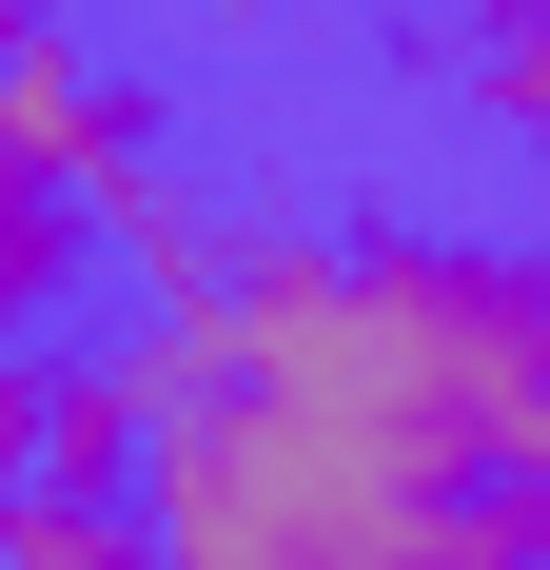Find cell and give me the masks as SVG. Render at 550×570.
I'll use <instances>...</instances> for the list:
<instances>
[{"mask_svg": "<svg viewBox=\"0 0 550 570\" xmlns=\"http://www.w3.org/2000/svg\"><path fill=\"white\" fill-rule=\"evenodd\" d=\"M452 99L492 118L511 158H550V0H472V40H452Z\"/></svg>", "mask_w": 550, "mask_h": 570, "instance_id": "5", "label": "cell"}, {"mask_svg": "<svg viewBox=\"0 0 550 570\" xmlns=\"http://www.w3.org/2000/svg\"><path fill=\"white\" fill-rule=\"evenodd\" d=\"M40 492V354H0V512Z\"/></svg>", "mask_w": 550, "mask_h": 570, "instance_id": "7", "label": "cell"}, {"mask_svg": "<svg viewBox=\"0 0 550 570\" xmlns=\"http://www.w3.org/2000/svg\"><path fill=\"white\" fill-rule=\"evenodd\" d=\"M20 40H40V0H0V59H20ZM79 256H99V217H79V197H40V177L0 158V354L79 295Z\"/></svg>", "mask_w": 550, "mask_h": 570, "instance_id": "4", "label": "cell"}, {"mask_svg": "<svg viewBox=\"0 0 550 570\" xmlns=\"http://www.w3.org/2000/svg\"><path fill=\"white\" fill-rule=\"evenodd\" d=\"M138 472H158L138 354H40V492H118V512H138Z\"/></svg>", "mask_w": 550, "mask_h": 570, "instance_id": "2", "label": "cell"}, {"mask_svg": "<svg viewBox=\"0 0 550 570\" xmlns=\"http://www.w3.org/2000/svg\"><path fill=\"white\" fill-rule=\"evenodd\" d=\"M99 256L138 276V315H217V276H236V217H217V197L158 158V177H118V197H99Z\"/></svg>", "mask_w": 550, "mask_h": 570, "instance_id": "3", "label": "cell"}, {"mask_svg": "<svg viewBox=\"0 0 550 570\" xmlns=\"http://www.w3.org/2000/svg\"><path fill=\"white\" fill-rule=\"evenodd\" d=\"M0 570H158V531L118 512V492H20L0 512Z\"/></svg>", "mask_w": 550, "mask_h": 570, "instance_id": "6", "label": "cell"}, {"mask_svg": "<svg viewBox=\"0 0 550 570\" xmlns=\"http://www.w3.org/2000/svg\"><path fill=\"white\" fill-rule=\"evenodd\" d=\"M0 158L40 177V197H79V217H99L118 177H158V118H138V79H118V59H79L40 20V40L0 59Z\"/></svg>", "mask_w": 550, "mask_h": 570, "instance_id": "1", "label": "cell"}]
</instances>
